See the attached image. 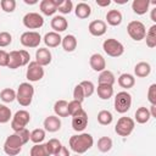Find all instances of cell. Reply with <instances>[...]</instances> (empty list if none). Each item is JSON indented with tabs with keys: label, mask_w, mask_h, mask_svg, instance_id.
<instances>
[{
	"label": "cell",
	"mask_w": 156,
	"mask_h": 156,
	"mask_svg": "<svg viewBox=\"0 0 156 156\" xmlns=\"http://www.w3.org/2000/svg\"><path fill=\"white\" fill-rule=\"evenodd\" d=\"M68 144L72 151L80 155L87 152L94 145V138L89 133H80V134L72 135L68 140Z\"/></svg>",
	"instance_id": "cell-1"
},
{
	"label": "cell",
	"mask_w": 156,
	"mask_h": 156,
	"mask_svg": "<svg viewBox=\"0 0 156 156\" xmlns=\"http://www.w3.org/2000/svg\"><path fill=\"white\" fill-rule=\"evenodd\" d=\"M33 96H34V87L30 83L24 82L18 85V89L16 91V100L21 106L23 107L29 106L32 104Z\"/></svg>",
	"instance_id": "cell-2"
},
{
	"label": "cell",
	"mask_w": 156,
	"mask_h": 156,
	"mask_svg": "<svg viewBox=\"0 0 156 156\" xmlns=\"http://www.w3.org/2000/svg\"><path fill=\"white\" fill-rule=\"evenodd\" d=\"M30 55L27 50H13L9 52V63L7 67L11 69H16L18 67L28 65L30 61Z\"/></svg>",
	"instance_id": "cell-3"
},
{
	"label": "cell",
	"mask_w": 156,
	"mask_h": 156,
	"mask_svg": "<svg viewBox=\"0 0 156 156\" xmlns=\"http://www.w3.org/2000/svg\"><path fill=\"white\" fill-rule=\"evenodd\" d=\"M23 145L24 144L17 133L10 134L4 143V152L9 156H16L22 151Z\"/></svg>",
	"instance_id": "cell-4"
},
{
	"label": "cell",
	"mask_w": 156,
	"mask_h": 156,
	"mask_svg": "<svg viewBox=\"0 0 156 156\" xmlns=\"http://www.w3.org/2000/svg\"><path fill=\"white\" fill-rule=\"evenodd\" d=\"M115 110L118 112V113H126L129 111L130 106H132V95L123 90V91H119L116 94L115 96Z\"/></svg>",
	"instance_id": "cell-5"
},
{
	"label": "cell",
	"mask_w": 156,
	"mask_h": 156,
	"mask_svg": "<svg viewBox=\"0 0 156 156\" xmlns=\"http://www.w3.org/2000/svg\"><path fill=\"white\" fill-rule=\"evenodd\" d=\"M102 49L105 54H107L111 57H119L124 52V46L121 41L113 38H108L102 43Z\"/></svg>",
	"instance_id": "cell-6"
},
{
	"label": "cell",
	"mask_w": 156,
	"mask_h": 156,
	"mask_svg": "<svg viewBox=\"0 0 156 156\" xmlns=\"http://www.w3.org/2000/svg\"><path fill=\"white\" fill-rule=\"evenodd\" d=\"M29 122H30V115H29V112L26 111V110H20V111H17L12 116L11 128H12V130L15 133L16 132H20L23 128H26Z\"/></svg>",
	"instance_id": "cell-7"
},
{
	"label": "cell",
	"mask_w": 156,
	"mask_h": 156,
	"mask_svg": "<svg viewBox=\"0 0 156 156\" xmlns=\"http://www.w3.org/2000/svg\"><path fill=\"white\" fill-rule=\"evenodd\" d=\"M135 127V121L130 117H121L115 127V132L119 136H129Z\"/></svg>",
	"instance_id": "cell-8"
},
{
	"label": "cell",
	"mask_w": 156,
	"mask_h": 156,
	"mask_svg": "<svg viewBox=\"0 0 156 156\" xmlns=\"http://www.w3.org/2000/svg\"><path fill=\"white\" fill-rule=\"evenodd\" d=\"M127 32L133 40L141 41L143 39H145L146 28H145L144 23L140 21H130L127 26Z\"/></svg>",
	"instance_id": "cell-9"
},
{
	"label": "cell",
	"mask_w": 156,
	"mask_h": 156,
	"mask_svg": "<svg viewBox=\"0 0 156 156\" xmlns=\"http://www.w3.org/2000/svg\"><path fill=\"white\" fill-rule=\"evenodd\" d=\"M23 26L28 29H39L44 24V18L38 12H28L23 16Z\"/></svg>",
	"instance_id": "cell-10"
},
{
	"label": "cell",
	"mask_w": 156,
	"mask_h": 156,
	"mask_svg": "<svg viewBox=\"0 0 156 156\" xmlns=\"http://www.w3.org/2000/svg\"><path fill=\"white\" fill-rule=\"evenodd\" d=\"M20 41L24 48H38L41 41V37L35 30H27L21 34Z\"/></svg>",
	"instance_id": "cell-11"
},
{
	"label": "cell",
	"mask_w": 156,
	"mask_h": 156,
	"mask_svg": "<svg viewBox=\"0 0 156 156\" xmlns=\"http://www.w3.org/2000/svg\"><path fill=\"white\" fill-rule=\"evenodd\" d=\"M44 68L38 65L35 61H30L28 63L27 67V72H26V78L29 82H39L40 79H43L44 77Z\"/></svg>",
	"instance_id": "cell-12"
},
{
	"label": "cell",
	"mask_w": 156,
	"mask_h": 156,
	"mask_svg": "<svg viewBox=\"0 0 156 156\" xmlns=\"http://www.w3.org/2000/svg\"><path fill=\"white\" fill-rule=\"evenodd\" d=\"M88 126V113L82 110L77 115L72 116V128L76 132H83Z\"/></svg>",
	"instance_id": "cell-13"
},
{
	"label": "cell",
	"mask_w": 156,
	"mask_h": 156,
	"mask_svg": "<svg viewBox=\"0 0 156 156\" xmlns=\"http://www.w3.org/2000/svg\"><path fill=\"white\" fill-rule=\"evenodd\" d=\"M88 30L93 37H102L107 30V24L102 20H94L89 23Z\"/></svg>",
	"instance_id": "cell-14"
},
{
	"label": "cell",
	"mask_w": 156,
	"mask_h": 156,
	"mask_svg": "<svg viewBox=\"0 0 156 156\" xmlns=\"http://www.w3.org/2000/svg\"><path fill=\"white\" fill-rule=\"evenodd\" d=\"M51 60H52V55H51V51L48 48L37 49V51H35V62L38 65H40L41 67L48 66V65H50Z\"/></svg>",
	"instance_id": "cell-15"
},
{
	"label": "cell",
	"mask_w": 156,
	"mask_h": 156,
	"mask_svg": "<svg viewBox=\"0 0 156 156\" xmlns=\"http://www.w3.org/2000/svg\"><path fill=\"white\" fill-rule=\"evenodd\" d=\"M89 65H90L91 69L95 72H102L104 69H106V61H105L104 56L99 52H95L90 56Z\"/></svg>",
	"instance_id": "cell-16"
},
{
	"label": "cell",
	"mask_w": 156,
	"mask_h": 156,
	"mask_svg": "<svg viewBox=\"0 0 156 156\" xmlns=\"http://www.w3.org/2000/svg\"><path fill=\"white\" fill-rule=\"evenodd\" d=\"M43 124H44V129L49 133H55V132H58L61 129V119L56 115L48 116L44 119Z\"/></svg>",
	"instance_id": "cell-17"
},
{
	"label": "cell",
	"mask_w": 156,
	"mask_h": 156,
	"mask_svg": "<svg viewBox=\"0 0 156 156\" xmlns=\"http://www.w3.org/2000/svg\"><path fill=\"white\" fill-rule=\"evenodd\" d=\"M44 40V44L46 45V48H56L58 45H61V41H62V37L60 35V33H56V32H49L44 35L43 38Z\"/></svg>",
	"instance_id": "cell-18"
},
{
	"label": "cell",
	"mask_w": 156,
	"mask_h": 156,
	"mask_svg": "<svg viewBox=\"0 0 156 156\" xmlns=\"http://www.w3.org/2000/svg\"><path fill=\"white\" fill-rule=\"evenodd\" d=\"M40 11L45 16H52L57 11V2L56 0H41L39 4Z\"/></svg>",
	"instance_id": "cell-19"
},
{
	"label": "cell",
	"mask_w": 156,
	"mask_h": 156,
	"mask_svg": "<svg viewBox=\"0 0 156 156\" xmlns=\"http://www.w3.org/2000/svg\"><path fill=\"white\" fill-rule=\"evenodd\" d=\"M50 26H51V28L54 29V32L61 33V32H65V30L67 29L68 22H67V20H66L63 16L57 15V16H54V17H52V20H51V22H50Z\"/></svg>",
	"instance_id": "cell-20"
},
{
	"label": "cell",
	"mask_w": 156,
	"mask_h": 156,
	"mask_svg": "<svg viewBox=\"0 0 156 156\" xmlns=\"http://www.w3.org/2000/svg\"><path fill=\"white\" fill-rule=\"evenodd\" d=\"M150 0H133L132 10L136 15H145L149 11Z\"/></svg>",
	"instance_id": "cell-21"
},
{
	"label": "cell",
	"mask_w": 156,
	"mask_h": 156,
	"mask_svg": "<svg viewBox=\"0 0 156 156\" xmlns=\"http://www.w3.org/2000/svg\"><path fill=\"white\" fill-rule=\"evenodd\" d=\"M122 20H123V16L118 10H110L106 13V22L112 27L119 26L122 23Z\"/></svg>",
	"instance_id": "cell-22"
},
{
	"label": "cell",
	"mask_w": 156,
	"mask_h": 156,
	"mask_svg": "<svg viewBox=\"0 0 156 156\" xmlns=\"http://www.w3.org/2000/svg\"><path fill=\"white\" fill-rule=\"evenodd\" d=\"M151 72V66L149 62H145V61H141V62H138L135 66H134V74L139 78H145L150 74Z\"/></svg>",
	"instance_id": "cell-23"
},
{
	"label": "cell",
	"mask_w": 156,
	"mask_h": 156,
	"mask_svg": "<svg viewBox=\"0 0 156 156\" xmlns=\"http://www.w3.org/2000/svg\"><path fill=\"white\" fill-rule=\"evenodd\" d=\"M74 13L78 18L85 20L91 15V7L87 2H78L76 9H74Z\"/></svg>",
	"instance_id": "cell-24"
},
{
	"label": "cell",
	"mask_w": 156,
	"mask_h": 156,
	"mask_svg": "<svg viewBox=\"0 0 156 156\" xmlns=\"http://www.w3.org/2000/svg\"><path fill=\"white\" fill-rule=\"evenodd\" d=\"M77 44H78L77 38L73 34H67L66 37L62 38V41H61V45H62L63 50L67 51V52L74 51L76 48H77Z\"/></svg>",
	"instance_id": "cell-25"
},
{
	"label": "cell",
	"mask_w": 156,
	"mask_h": 156,
	"mask_svg": "<svg viewBox=\"0 0 156 156\" xmlns=\"http://www.w3.org/2000/svg\"><path fill=\"white\" fill-rule=\"evenodd\" d=\"M118 84H119L121 88L128 90V89H130L135 85V78L130 73H122L118 77Z\"/></svg>",
	"instance_id": "cell-26"
},
{
	"label": "cell",
	"mask_w": 156,
	"mask_h": 156,
	"mask_svg": "<svg viewBox=\"0 0 156 156\" xmlns=\"http://www.w3.org/2000/svg\"><path fill=\"white\" fill-rule=\"evenodd\" d=\"M98 82H99V84H102V85H112L113 87V84L116 82V77L111 71L104 69L102 72H100Z\"/></svg>",
	"instance_id": "cell-27"
},
{
	"label": "cell",
	"mask_w": 156,
	"mask_h": 156,
	"mask_svg": "<svg viewBox=\"0 0 156 156\" xmlns=\"http://www.w3.org/2000/svg\"><path fill=\"white\" fill-rule=\"evenodd\" d=\"M134 117H135L136 123H139V124H145V123H147V122L150 121L151 115H150V111H149L147 107L141 106V107H139V108L135 111Z\"/></svg>",
	"instance_id": "cell-28"
},
{
	"label": "cell",
	"mask_w": 156,
	"mask_h": 156,
	"mask_svg": "<svg viewBox=\"0 0 156 156\" xmlns=\"http://www.w3.org/2000/svg\"><path fill=\"white\" fill-rule=\"evenodd\" d=\"M68 102L66 100H57L54 105V112L57 117H68Z\"/></svg>",
	"instance_id": "cell-29"
},
{
	"label": "cell",
	"mask_w": 156,
	"mask_h": 156,
	"mask_svg": "<svg viewBox=\"0 0 156 156\" xmlns=\"http://www.w3.org/2000/svg\"><path fill=\"white\" fill-rule=\"evenodd\" d=\"M96 93H98V96H99L101 100H108V99H111L112 95H113V87H112V85L98 84Z\"/></svg>",
	"instance_id": "cell-30"
},
{
	"label": "cell",
	"mask_w": 156,
	"mask_h": 156,
	"mask_svg": "<svg viewBox=\"0 0 156 156\" xmlns=\"http://www.w3.org/2000/svg\"><path fill=\"white\" fill-rule=\"evenodd\" d=\"M112 121H113V116L108 110H101L98 113V122L101 126H108L112 123Z\"/></svg>",
	"instance_id": "cell-31"
},
{
	"label": "cell",
	"mask_w": 156,
	"mask_h": 156,
	"mask_svg": "<svg viewBox=\"0 0 156 156\" xmlns=\"http://www.w3.org/2000/svg\"><path fill=\"white\" fill-rule=\"evenodd\" d=\"M145 39H146V45L152 49L156 46V24H152L149 30L145 34Z\"/></svg>",
	"instance_id": "cell-32"
},
{
	"label": "cell",
	"mask_w": 156,
	"mask_h": 156,
	"mask_svg": "<svg viewBox=\"0 0 156 156\" xmlns=\"http://www.w3.org/2000/svg\"><path fill=\"white\" fill-rule=\"evenodd\" d=\"M45 139V129L43 128H37L34 130L30 132V136H29V140L34 144H41Z\"/></svg>",
	"instance_id": "cell-33"
},
{
	"label": "cell",
	"mask_w": 156,
	"mask_h": 156,
	"mask_svg": "<svg viewBox=\"0 0 156 156\" xmlns=\"http://www.w3.org/2000/svg\"><path fill=\"white\" fill-rule=\"evenodd\" d=\"M98 149L100 152H108L112 149V139L108 136H101L98 140Z\"/></svg>",
	"instance_id": "cell-34"
},
{
	"label": "cell",
	"mask_w": 156,
	"mask_h": 156,
	"mask_svg": "<svg viewBox=\"0 0 156 156\" xmlns=\"http://www.w3.org/2000/svg\"><path fill=\"white\" fill-rule=\"evenodd\" d=\"M73 10V2L71 0H60L57 5V11L62 15H68Z\"/></svg>",
	"instance_id": "cell-35"
},
{
	"label": "cell",
	"mask_w": 156,
	"mask_h": 156,
	"mask_svg": "<svg viewBox=\"0 0 156 156\" xmlns=\"http://www.w3.org/2000/svg\"><path fill=\"white\" fill-rule=\"evenodd\" d=\"M10 119H12V112L10 107H7L4 104H0V123H7L10 122Z\"/></svg>",
	"instance_id": "cell-36"
},
{
	"label": "cell",
	"mask_w": 156,
	"mask_h": 156,
	"mask_svg": "<svg viewBox=\"0 0 156 156\" xmlns=\"http://www.w3.org/2000/svg\"><path fill=\"white\" fill-rule=\"evenodd\" d=\"M61 145H62L61 141L58 139H55V138H52V139H50L49 141L45 143V146H46V150H48L49 155H55L58 151V149L61 147Z\"/></svg>",
	"instance_id": "cell-37"
},
{
	"label": "cell",
	"mask_w": 156,
	"mask_h": 156,
	"mask_svg": "<svg viewBox=\"0 0 156 156\" xmlns=\"http://www.w3.org/2000/svg\"><path fill=\"white\" fill-rule=\"evenodd\" d=\"M0 99L4 102H12L16 100V91L11 88H5L0 93Z\"/></svg>",
	"instance_id": "cell-38"
},
{
	"label": "cell",
	"mask_w": 156,
	"mask_h": 156,
	"mask_svg": "<svg viewBox=\"0 0 156 156\" xmlns=\"http://www.w3.org/2000/svg\"><path fill=\"white\" fill-rule=\"evenodd\" d=\"M30 156H50L45 144H34L30 149Z\"/></svg>",
	"instance_id": "cell-39"
},
{
	"label": "cell",
	"mask_w": 156,
	"mask_h": 156,
	"mask_svg": "<svg viewBox=\"0 0 156 156\" xmlns=\"http://www.w3.org/2000/svg\"><path fill=\"white\" fill-rule=\"evenodd\" d=\"M79 85L82 87L85 98L91 96V95L94 94V91H95V85H94V83L90 82V80H83V82L79 83Z\"/></svg>",
	"instance_id": "cell-40"
},
{
	"label": "cell",
	"mask_w": 156,
	"mask_h": 156,
	"mask_svg": "<svg viewBox=\"0 0 156 156\" xmlns=\"http://www.w3.org/2000/svg\"><path fill=\"white\" fill-rule=\"evenodd\" d=\"M68 116H74V115H77L78 112H80L82 110H83V107H82V102H79V101H77V100H72V101H69L68 102Z\"/></svg>",
	"instance_id": "cell-41"
},
{
	"label": "cell",
	"mask_w": 156,
	"mask_h": 156,
	"mask_svg": "<svg viewBox=\"0 0 156 156\" xmlns=\"http://www.w3.org/2000/svg\"><path fill=\"white\" fill-rule=\"evenodd\" d=\"M16 1L15 0H1L0 1V7L2 11L7 12V13H11L16 10Z\"/></svg>",
	"instance_id": "cell-42"
},
{
	"label": "cell",
	"mask_w": 156,
	"mask_h": 156,
	"mask_svg": "<svg viewBox=\"0 0 156 156\" xmlns=\"http://www.w3.org/2000/svg\"><path fill=\"white\" fill-rule=\"evenodd\" d=\"M12 43V35L9 32H0V48H6Z\"/></svg>",
	"instance_id": "cell-43"
},
{
	"label": "cell",
	"mask_w": 156,
	"mask_h": 156,
	"mask_svg": "<svg viewBox=\"0 0 156 156\" xmlns=\"http://www.w3.org/2000/svg\"><path fill=\"white\" fill-rule=\"evenodd\" d=\"M84 99H85L84 91H83L82 87H80L79 84H77V85L74 87V89H73V100H77V101H79V102H83Z\"/></svg>",
	"instance_id": "cell-44"
},
{
	"label": "cell",
	"mask_w": 156,
	"mask_h": 156,
	"mask_svg": "<svg viewBox=\"0 0 156 156\" xmlns=\"http://www.w3.org/2000/svg\"><path fill=\"white\" fill-rule=\"evenodd\" d=\"M147 100L151 105H156V84L152 83L147 89Z\"/></svg>",
	"instance_id": "cell-45"
},
{
	"label": "cell",
	"mask_w": 156,
	"mask_h": 156,
	"mask_svg": "<svg viewBox=\"0 0 156 156\" xmlns=\"http://www.w3.org/2000/svg\"><path fill=\"white\" fill-rule=\"evenodd\" d=\"M18 135H20V138L22 139V141H23V144L26 145L28 141H29V136H30V133H29V130L27 129V128H23L22 130H20V132H16Z\"/></svg>",
	"instance_id": "cell-46"
},
{
	"label": "cell",
	"mask_w": 156,
	"mask_h": 156,
	"mask_svg": "<svg viewBox=\"0 0 156 156\" xmlns=\"http://www.w3.org/2000/svg\"><path fill=\"white\" fill-rule=\"evenodd\" d=\"M9 63V52L0 50V67H7Z\"/></svg>",
	"instance_id": "cell-47"
},
{
	"label": "cell",
	"mask_w": 156,
	"mask_h": 156,
	"mask_svg": "<svg viewBox=\"0 0 156 156\" xmlns=\"http://www.w3.org/2000/svg\"><path fill=\"white\" fill-rule=\"evenodd\" d=\"M54 156H71V155H69V151H68V149H67L66 146L61 145V147L58 149V151H57V152H56Z\"/></svg>",
	"instance_id": "cell-48"
},
{
	"label": "cell",
	"mask_w": 156,
	"mask_h": 156,
	"mask_svg": "<svg viewBox=\"0 0 156 156\" xmlns=\"http://www.w3.org/2000/svg\"><path fill=\"white\" fill-rule=\"evenodd\" d=\"M110 4H111L110 0H105V1H100V0H98V1H96V5H98V6H101V7H106V6H108Z\"/></svg>",
	"instance_id": "cell-49"
},
{
	"label": "cell",
	"mask_w": 156,
	"mask_h": 156,
	"mask_svg": "<svg viewBox=\"0 0 156 156\" xmlns=\"http://www.w3.org/2000/svg\"><path fill=\"white\" fill-rule=\"evenodd\" d=\"M149 111H150V115H151V117H156V105H151Z\"/></svg>",
	"instance_id": "cell-50"
},
{
	"label": "cell",
	"mask_w": 156,
	"mask_h": 156,
	"mask_svg": "<svg viewBox=\"0 0 156 156\" xmlns=\"http://www.w3.org/2000/svg\"><path fill=\"white\" fill-rule=\"evenodd\" d=\"M150 18L152 22H156V7L151 10V15H150Z\"/></svg>",
	"instance_id": "cell-51"
},
{
	"label": "cell",
	"mask_w": 156,
	"mask_h": 156,
	"mask_svg": "<svg viewBox=\"0 0 156 156\" xmlns=\"http://www.w3.org/2000/svg\"><path fill=\"white\" fill-rule=\"evenodd\" d=\"M23 1H24V4H27V5H34V4L38 2V0H23Z\"/></svg>",
	"instance_id": "cell-52"
},
{
	"label": "cell",
	"mask_w": 156,
	"mask_h": 156,
	"mask_svg": "<svg viewBox=\"0 0 156 156\" xmlns=\"http://www.w3.org/2000/svg\"><path fill=\"white\" fill-rule=\"evenodd\" d=\"M73 156H80V155H78V154H76V155H73Z\"/></svg>",
	"instance_id": "cell-53"
}]
</instances>
